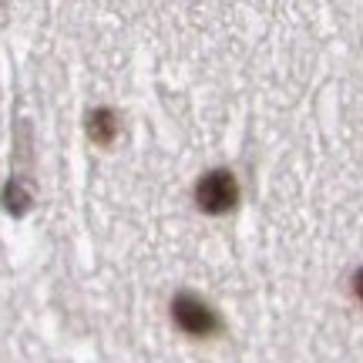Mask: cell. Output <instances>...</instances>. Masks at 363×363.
Instances as JSON below:
<instances>
[{
	"mask_svg": "<svg viewBox=\"0 0 363 363\" xmlns=\"http://www.w3.org/2000/svg\"><path fill=\"white\" fill-rule=\"evenodd\" d=\"M172 320L179 326L182 333H189V337H212V333H219V316L212 306H206L199 296L192 293H179V296L172 299Z\"/></svg>",
	"mask_w": 363,
	"mask_h": 363,
	"instance_id": "obj_2",
	"label": "cell"
},
{
	"mask_svg": "<svg viewBox=\"0 0 363 363\" xmlns=\"http://www.w3.org/2000/svg\"><path fill=\"white\" fill-rule=\"evenodd\" d=\"M195 206L208 212V216H225L239 206V182L229 169H212L206 172L199 185H195Z\"/></svg>",
	"mask_w": 363,
	"mask_h": 363,
	"instance_id": "obj_1",
	"label": "cell"
},
{
	"mask_svg": "<svg viewBox=\"0 0 363 363\" xmlns=\"http://www.w3.org/2000/svg\"><path fill=\"white\" fill-rule=\"evenodd\" d=\"M88 135L94 145H111L118 138V111L115 108H94L88 115Z\"/></svg>",
	"mask_w": 363,
	"mask_h": 363,
	"instance_id": "obj_3",
	"label": "cell"
},
{
	"mask_svg": "<svg viewBox=\"0 0 363 363\" xmlns=\"http://www.w3.org/2000/svg\"><path fill=\"white\" fill-rule=\"evenodd\" d=\"M353 293H357V299L363 303V269L357 272V276H353Z\"/></svg>",
	"mask_w": 363,
	"mask_h": 363,
	"instance_id": "obj_4",
	"label": "cell"
}]
</instances>
